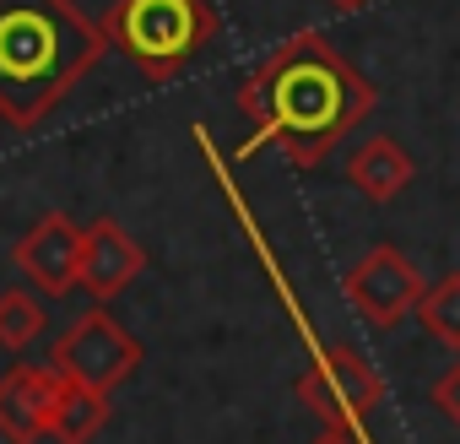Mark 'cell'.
Wrapping results in <instances>:
<instances>
[{"label": "cell", "instance_id": "6da1fadb", "mask_svg": "<svg viewBox=\"0 0 460 444\" xmlns=\"http://www.w3.org/2000/svg\"><path fill=\"white\" fill-rule=\"evenodd\" d=\"M374 82L331 39L298 33L239 82V114L250 120L244 157L277 147L293 168H314L374 114Z\"/></svg>", "mask_w": 460, "mask_h": 444}, {"label": "cell", "instance_id": "7a4b0ae2", "mask_svg": "<svg viewBox=\"0 0 460 444\" xmlns=\"http://www.w3.org/2000/svg\"><path fill=\"white\" fill-rule=\"evenodd\" d=\"M109 33L76 0H0V120L44 125L103 60Z\"/></svg>", "mask_w": 460, "mask_h": 444}, {"label": "cell", "instance_id": "3957f363", "mask_svg": "<svg viewBox=\"0 0 460 444\" xmlns=\"http://www.w3.org/2000/svg\"><path fill=\"white\" fill-rule=\"evenodd\" d=\"M103 33L146 82H173L217 44L222 17L211 0H114Z\"/></svg>", "mask_w": 460, "mask_h": 444}, {"label": "cell", "instance_id": "277c9868", "mask_svg": "<svg viewBox=\"0 0 460 444\" xmlns=\"http://www.w3.org/2000/svg\"><path fill=\"white\" fill-rule=\"evenodd\" d=\"M49 369L60 379H71V385H87L98 395H114L141 369V342L98 304L76 325H66V336L49 347Z\"/></svg>", "mask_w": 460, "mask_h": 444}, {"label": "cell", "instance_id": "5b68a950", "mask_svg": "<svg viewBox=\"0 0 460 444\" xmlns=\"http://www.w3.org/2000/svg\"><path fill=\"white\" fill-rule=\"evenodd\" d=\"M293 395L325 422V428H358L379 401H385V379L379 369L352 352V347H325L314 352V363L293 379Z\"/></svg>", "mask_w": 460, "mask_h": 444}, {"label": "cell", "instance_id": "8992f818", "mask_svg": "<svg viewBox=\"0 0 460 444\" xmlns=\"http://www.w3.org/2000/svg\"><path fill=\"white\" fill-rule=\"evenodd\" d=\"M347 298H352V309H358V320L363 325H374V331H395L417 304H422V293H428V282H422V271L395 250V244H374L352 271H347Z\"/></svg>", "mask_w": 460, "mask_h": 444}, {"label": "cell", "instance_id": "52a82bcc", "mask_svg": "<svg viewBox=\"0 0 460 444\" xmlns=\"http://www.w3.org/2000/svg\"><path fill=\"white\" fill-rule=\"evenodd\" d=\"M17 271L49 293V298H66L76 288V266H82V228L66 217V211H44L33 228L17 239Z\"/></svg>", "mask_w": 460, "mask_h": 444}, {"label": "cell", "instance_id": "ba28073f", "mask_svg": "<svg viewBox=\"0 0 460 444\" xmlns=\"http://www.w3.org/2000/svg\"><path fill=\"white\" fill-rule=\"evenodd\" d=\"M141 271H146V250L119 228L114 217H93L87 228H82V266H76V282H82L98 304L119 298Z\"/></svg>", "mask_w": 460, "mask_h": 444}, {"label": "cell", "instance_id": "9c48e42d", "mask_svg": "<svg viewBox=\"0 0 460 444\" xmlns=\"http://www.w3.org/2000/svg\"><path fill=\"white\" fill-rule=\"evenodd\" d=\"M60 374L17 363L0 374V439L6 444H39L49 439V406H55Z\"/></svg>", "mask_w": 460, "mask_h": 444}, {"label": "cell", "instance_id": "30bf717a", "mask_svg": "<svg viewBox=\"0 0 460 444\" xmlns=\"http://www.w3.org/2000/svg\"><path fill=\"white\" fill-rule=\"evenodd\" d=\"M411 173H417V163L406 157V147H401L395 136H368V141H358L352 157H347V179H352L374 206H390V200L411 184Z\"/></svg>", "mask_w": 460, "mask_h": 444}, {"label": "cell", "instance_id": "8fae6325", "mask_svg": "<svg viewBox=\"0 0 460 444\" xmlns=\"http://www.w3.org/2000/svg\"><path fill=\"white\" fill-rule=\"evenodd\" d=\"M103 422H109V395L60 379L55 406H49V439L55 444H93L103 433Z\"/></svg>", "mask_w": 460, "mask_h": 444}, {"label": "cell", "instance_id": "7c38bea8", "mask_svg": "<svg viewBox=\"0 0 460 444\" xmlns=\"http://www.w3.org/2000/svg\"><path fill=\"white\" fill-rule=\"evenodd\" d=\"M417 320L428 325V336H433L438 347L460 352V271H444V277L422 293Z\"/></svg>", "mask_w": 460, "mask_h": 444}, {"label": "cell", "instance_id": "4fadbf2b", "mask_svg": "<svg viewBox=\"0 0 460 444\" xmlns=\"http://www.w3.org/2000/svg\"><path fill=\"white\" fill-rule=\"evenodd\" d=\"M44 325H49V315H44V304L28 288H6V293H0V347H6V352H28L44 336Z\"/></svg>", "mask_w": 460, "mask_h": 444}, {"label": "cell", "instance_id": "5bb4252c", "mask_svg": "<svg viewBox=\"0 0 460 444\" xmlns=\"http://www.w3.org/2000/svg\"><path fill=\"white\" fill-rule=\"evenodd\" d=\"M433 406H438V417H444V422H455V428H460V358L433 379Z\"/></svg>", "mask_w": 460, "mask_h": 444}, {"label": "cell", "instance_id": "9a60e30c", "mask_svg": "<svg viewBox=\"0 0 460 444\" xmlns=\"http://www.w3.org/2000/svg\"><path fill=\"white\" fill-rule=\"evenodd\" d=\"M314 444H358V433H352V428H325Z\"/></svg>", "mask_w": 460, "mask_h": 444}, {"label": "cell", "instance_id": "2e32d148", "mask_svg": "<svg viewBox=\"0 0 460 444\" xmlns=\"http://www.w3.org/2000/svg\"><path fill=\"white\" fill-rule=\"evenodd\" d=\"M331 6H336V12H363L368 0H331Z\"/></svg>", "mask_w": 460, "mask_h": 444}]
</instances>
